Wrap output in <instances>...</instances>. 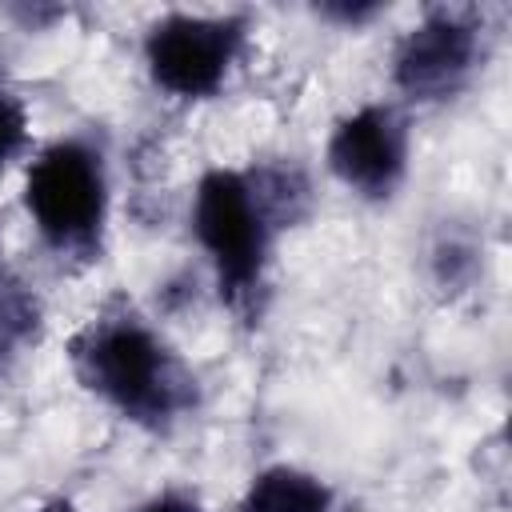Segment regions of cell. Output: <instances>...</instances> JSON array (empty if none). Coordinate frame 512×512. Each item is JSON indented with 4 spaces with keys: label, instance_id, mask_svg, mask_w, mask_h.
I'll return each mask as SVG.
<instances>
[{
    "label": "cell",
    "instance_id": "obj_1",
    "mask_svg": "<svg viewBox=\"0 0 512 512\" xmlns=\"http://www.w3.org/2000/svg\"><path fill=\"white\" fill-rule=\"evenodd\" d=\"M72 360L80 380L128 420L160 424L184 404V376L172 352L132 316L88 324L72 344Z\"/></svg>",
    "mask_w": 512,
    "mask_h": 512
},
{
    "label": "cell",
    "instance_id": "obj_2",
    "mask_svg": "<svg viewBox=\"0 0 512 512\" xmlns=\"http://www.w3.org/2000/svg\"><path fill=\"white\" fill-rule=\"evenodd\" d=\"M192 228L216 264L220 292L228 300L252 296L264 276L272 236V212L260 184L232 168H212L196 188Z\"/></svg>",
    "mask_w": 512,
    "mask_h": 512
},
{
    "label": "cell",
    "instance_id": "obj_3",
    "mask_svg": "<svg viewBox=\"0 0 512 512\" xmlns=\"http://www.w3.org/2000/svg\"><path fill=\"white\" fill-rule=\"evenodd\" d=\"M104 168L100 156L80 140H60L36 156L24 184V204L36 228L56 248H84L104 224Z\"/></svg>",
    "mask_w": 512,
    "mask_h": 512
},
{
    "label": "cell",
    "instance_id": "obj_4",
    "mask_svg": "<svg viewBox=\"0 0 512 512\" xmlns=\"http://www.w3.org/2000/svg\"><path fill=\"white\" fill-rule=\"evenodd\" d=\"M244 40L240 16H164L144 36V60L152 80L172 96H212Z\"/></svg>",
    "mask_w": 512,
    "mask_h": 512
},
{
    "label": "cell",
    "instance_id": "obj_5",
    "mask_svg": "<svg viewBox=\"0 0 512 512\" xmlns=\"http://www.w3.org/2000/svg\"><path fill=\"white\" fill-rule=\"evenodd\" d=\"M408 136L392 108L368 104L340 120L328 140V168L360 196H388L404 172Z\"/></svg>",
    "mask_w": 512,
    "mask_h": 512
},
{
    "label": "cell",
    "instance_id": "obj_6",
    "mask_svg": "<svg viewBox=\"0 0 512 512\" xmlns=\"http://www.w3.org/2000/svg\"><path fill=\"white\" fill-rule=\"evenodd\" d=\"M476 60V32L452 12H432L396 48V84L416 100H440L464 84Z\"/></svg>",
    "mask_w": 512,
    "mask_h": 512
},
{
    "label": "cell",
    "instance_id": "obj_7",
    "mask_svg": "<svg viewBox=\"0 0 512 512\" xmlns=\"http://www.w3.org/2000/svg\"><path fill=\"white\" fill-rule=\"evenodd\" d=\"M328 508H332L328 484L288 464L260 472L240 500V512H328Z\"/></svg>",
    "mask_w": 512,
    "mask_h": 512
},
{
    "label": "cell",
    "instance_id": "obj_8",
    "mask_svg": "<svg viewBox=\"0 0 512 512\" xmlns=\"http://www.w3.org/2000/svg\"><path fill=\"white\" fill-rule=\"evenodd\" d=\"M24 144H28V112L12 92L0 88V168L16 160Z\"/></svg>",
    "mask_w": 512,
    "mask_h": 512
},
{
    "label": "cell",
    "instance_id": "obj_9",
    "mask_svg": "<svg viewBox=\"0 0 512 512\" xmlns=\"http://www.w3.org/2000/svg\"><path fill=\"white\" fill-rule=\"evenodd\" d=\"M140 512H200V508H196V500H188V496H180V492H164V496L148 500Z\"/></svg>",
    "mask_w": 512,
    "mask_h": 512
},
{
    "label": "cell",
    "instance_id": "obj_10",
    "mask_svg": "<svg viewBox=\"0 0 512 512\" xmlns=\"http://www.w3.org/2000/svg\"><path fill=\"white\" fill-rule=\"evenodd\" d=\"M44 512H76V508H72V504H64V500H56V504H48Z\"/></svg>",
    "mask_w": 512,
    "mask_h": 512
}]
</instances>
